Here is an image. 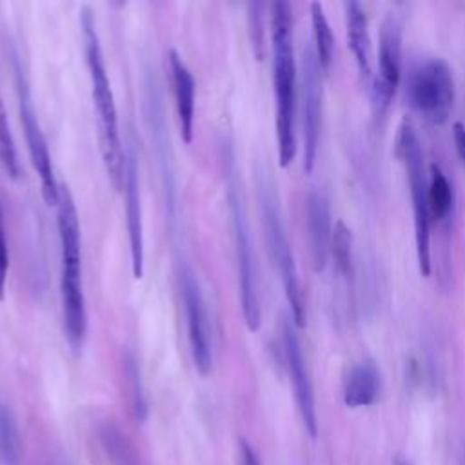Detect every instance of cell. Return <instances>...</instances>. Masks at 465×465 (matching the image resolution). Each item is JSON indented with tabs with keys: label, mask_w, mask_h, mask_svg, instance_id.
I'll return each instance as SVG.
<instances>
[{
	"label": "cell",
	"mask_w": 465,
	"mask_h": 465,
	"mask_svg": "<svg viewBox=\"0 0 465 465\" xmlns=\"http://www.w3.org/2000/svg\"><path fill=\"white\" fill-rule=\"evenodd\" d=\"M452 138H454L456 153H458L460 160L465 165V125L461 122H454L452 124Z\"/></svg>",
	"instance_id": "obj_27"
},
{
	"label": "cell",
	"mask_w": 465,
	"mask_h": 465,
	"mask_svg": "<svg viewBox=\"0 0 465 465\" xmlns=\"http://www.w3.org/2000/svg\"><path fill=\"white\" fill-rule=\"evenodd\" d=\"M271 45H272V84L276 105L278 163L287 167L296 154L294 107H296V62L292 47L291 4L278 0L271 5Z\"/></svg>",
	"instance_id": "obj_2"
},
{
	"label": "cell",
	"mask_w": 465,
	"mask_h": 465,
	"mask_svg": "<svg viewBox=\"0 0 465 465\" xmlns=\"http://www.w3.org/2000/svg\"><path fill=\"white\" fill-rule=\"evenodd\" d=\"M124 376L127 381L133 416L138 421H143L147 418V400H145V392H143V385H142L140 367L136 363V358L131 352H125V356H124Z\"/></svg>",
	"instance_id": "obj_21"
},
{
	"label": "cell",
	"mask_w": 465,
	"mask_h": 465,
	"mask_svg": "<svg viewBox=\"0 0 465 465\" xmlns=\"http://www.w3.org/2000/svg\"><path fill=\"white\" fill-rule=\"evenodd\" d=\"M169 71L174 91L176 113L180 122V134L185 143L193 142V127H194V78L180 54L173 49L169 51Z\"/></svg>",
	"instance_id": "obj_15"
},
{
	"label": "cell",
	"mask_w": 465,
	"mask_h": 465,
	"mask_svg": "<svg viewBox=\"0 0 465 465\" xmlns=\"http://www.w3.org/2000/svg\"><path fill=\"white\" fill-rule=\"evenodd\" d=\"M427 202H429V214L432 220L443 223L452 214L454 191L438 163H430V169H429Z\"/></svg>",
	"instance_id": "obj_18"
},
{
	"label": "cell",
	"mask_w": 465,
	"mask_h": 465,
	"mask_svg": "<svg viewBox=\"0 0 465 465\" xmlns=\"http://www.w3.org/2000/svg\"><path fill=\"white\" fill-rule=\"evenodd\" d=\"M7 271H9V249H7V238H5L4 207H2V200H0V300H4V294H5Z\"/></svg>",
	"instance_id": "obj_25"
},
{
	"label": "cell",
	"mask_w": 465,
	"mask_h": 465,
	"mask_svg": "<svg viewBox=\"0 0 465 465\" xmlns=\"http://www.w3.org/2000/svg\"><path fill=\"white\" fill-rule=\"evenodd\" d=\"M345 22H347V40L352 51L358 71L363 78L372 80V45L369 35V24L363 7L358 2H345Z\"/></svg>",
	"instance_id": "obj_16"
},
{
	"label": "cell",
	"mask_w": 465,
	"mask_h": 465,
	"mask_svg": "<svg viewBox=\"0 0 465 465\" xmlns=\"http://www.w3.org/2000/svg\"><path fill=\"white\" fill-rule=\"evenodd\" d=\"M331 256L336 271L341 276H349L352 269V234L351 229L343 223V220H338L332 227Z\"/></svg>",
	"instance_id": "obj_23"
},
{
	"label": "cell",
	"mask_w": 465,
	"mask_h": 465,
	"mask_svg": "<svg viewBox=\"0 0 465 465\" xmlns=\"http://www.w3.org/2000/svg\"><path fill=\"white\" fill-rule=\"evenodd\" d=\"M15 76H16V94H18V113H20V122L24 127V136L27 143V151L33 162V167L38 173L40 178V187H42V196L47 205H56L58 202V191L60 185L54 178L53 163H51V154L47 149V142L44 138L40 122L36 118L33 102H31V93L25 82V76L22 74L20 65H15Z\"/></svg>",
	"instance_id": "obj_8"
},
{
	"label": "cell",
	"mask_w": 465,
	"mask_h": 465,
	"mask_svg": "<svg viewBox=\"0 0 465 465\" xmlns=\"http://www.w3.org/2000/svg\"><path fill=\"white\" fill-rule=\"evenodd\" d=\"M124 200H125V220H127V232H129L131 271H133V278L140 280L143 276V218H142L138 165H136V153H134L133 142H129L125 147Z\"/></svg>",
	"instance_id": "obj_13"
},
{
	"label": "cell",
	"mask_w": 465,
	"mask_h": 465,
	"mask_svg": "<svg viewBox=\"0 0 465 465\" xmlns=\"http://www.w3.org/2000/svg\"><path fill=\"white\" fill-rule=\"evenodd\" d=\"M380 383V371L371 360L356 363L343 385V403L351 409L372 405L378 400Z\"/></svg>",
	"instance_id": "obj_17"
},
{
	"label": "cell",
	"mask_w": 465,
	"mask_h": 465,
	"mask_svg": "<svg viewBox=\"0 0 465 465\" xmlns=\"http://www.w3.org/2000/svg\"><path fill=\"white\" fill-rule=\"evenodd\" d=\"M401 78V25L389 15L380 29L378 71L372 74V105L376 114H383L396 93Z\"/></svg>",
	"instance_id": "obj_10"
},
{
	"label": "cell",
	"mask_w": 465,
	"mask_h": 465,
	"mask_svg": "<svg viewBox=\"0 0 465 465\" xmlns=\"http://www.w3.org/2000/svg\"><path fill=\"white\" fill-rule=\"evenodd\" d=\"M258 200H260L262 223H263V231H265V242H267L269 254H271L272 263L280 274V280H282V285L285 291V298H287V303L291 309L292 323H294V327L302 329V327H305V322H307L305 320L307 318L305 298H303L296 262L292 256L291 242H289V236L285 231L278 193H276L272 178L265 171L258 173Z\"/></svg>",
	"instance_id": "obj_4"
},
{
	"label": "cell",
	"mask_w": 465,
	"mask_h": 465,
	"mask_svg": "<svg viewBox=\"0 0 465 465\" xmlns=\"http://www.w3.org/2000/svg\"><path fill=\"white\" fill-rule=\"evenodd\" d=\"M311 25L314 36V53L318 56L322 71H329L334 54V36L325 16V11L318 2L311 4Z\"/></svg>",
	"instance_id": "obj_19"
},
{
	"label": "cell",
	"mask_w": 465,
	"mask_h": 465,
	"mask_svg": "<svg viewBox=\"0 0 465 465\" xmlns=\"http://www.w3.org/2000/svg\"><path fill=\"white\" fill-rule=\"evenodd\" d=\"M229 207L232 214V231H234V247L238 262V280H240V300L243 322L249 331H258L262 322L260 296H258V276L256 262L252 254V243L249 234V225L245 218V209L240 198V193L234 183L229 187Z\"/></svg>",
	"instance_id": "obj_7"
},
{
	"label": "cell",
	"mask_w": 465,
	"mask_h": 465,
	"mask_svg": "<svg viewBox=\"0 0 465 465\" xmlns=\"http://www.w3.org/2000/svg\"><path fill=\"white\" fill-rule=\"evenodd\" d=\"M0 165L4 167L7 176H11L13 180H16L20 176V162H18V154H16V147H15V138H13V133L9 127L7 113L4 107L2 93H0Z\"/></svg>",
	"instance_id": "obj_24"
},
{
	"label": "cell",
	"mask_w": 465,
	"mask_h": 465,
	"mask_svg": "<svg viewBox=\"0 0 465 465\" xmlns=\"http://www.w3.org/2000/svg\"><path fill=\"white\" fill-rule=\"evenodd\" d=\"M307 234L311 247V263L316 272H322L331 256V205L322 189H311L305 200Z\"/></svg>",
	"instance_id": "obj_14"
},
{
	"label": "cell",
	"mask_w": 465,
	"mask_h": 465,
	"mask_svg": "<svg viewBox=\"0 0 465 465\" xmlns=\"http://www.w3.org/2000/svg\"><path fill=\"white\" fill-rule=\"evenodd\" d=\"M283 352H285L287 371L291 376V383H292V391H294V398H296V405H298L303 427L314 438L318 430L314 392H312L311 378L307 372L302 343L296 334V327L289 320L283 323Z\"/></svg>",
	"instance_id": "obj_12"
},
{
	"label": "cell",
	"mask_w": 465,
	"mask_h": 465,
	"mask_svg": "<svg viewBox=\"0 0 465 465\" xmlns=\"http://www.w3.org/2000/svg\"><path fill=\"white\" fill-rule=\"evenodd\" d=\"M20 436L13 412L0 405V456L5 465H18L20 461Z\"/></svg>",
	"instance_id": "obj_22"
},
{
	"label": "cell",
	"mask_w": 465,
	"mask_h": 465,
	"mask_svg": "<svg viewBox=\"0 0 465 465\" xmlns=\"http://www.w3.org/2000/svg\"><path fill=\"white\" fill-rule=\"evenodd\" d=\"M100 443L114 465H142L136 449L118 427L104 425L100 429Z\"/></svg>",
	"instance_id": "obj_20"
},
{
	"label": "cell",
	"mask_w": 465,
	"mask_h": 465,
	"mask_svg": "<svg viewBox=\"0 0 465 465\" xmlns=\"http://www.w3.org/2000/svg\"><path fill=\"white\" fill-rule=\"evenodd\" d=\"M405 98L423 120L441 125L454 104L452 71L441 58H429L411 67L405 80Z\"/></svg>",
	"instance_id": "obj_6"
},
{
	"label": "cell",
	"mask_w": 465,
	"mask_h": 465,
	"mask_svg": "<svg viewBox=\"0 0 465 465\" xmlns=\"http://www.w3.org/2000/svg\"><path fill=\"white\" fill-rule=\"evenodd\" d=\"M302 98H303V169L311 173L316 163L322 127V65L311 45L302 56Z\"/></svg>",
	"instance_id": "obj_11"
},
{
	"label": "cell",
	"mask_w": 465,
	"mask_h": 465,
	"mask_svg": "<svg viewBox=\"0 0 465 465\" xmlns=\"http://www.w3.org/2000/svg\"><path fill=\"white\" fill-rule=\"evenodd\" d=\"M398 154L405 165L409 178V189L412 198V222H414V243L416 260L421 276L430 274V214L427 202L429 178L423 167V153L420 138L409 120H403L398 129Z\"/></svg>",
	"instance_id": "obj_5"
},
{
	"label": "cell",
	"mask_w": 465,
	"mask_h": 465,
	"mask_svg": "<svg viewBox=\"0 0 465 465\" xmlns=\"http://www.w3.org/2000/svg\"><path fill=\"white\" fill-rule=\"evenodd\" d=\"M262 5L258 2L249 4V20L252 33V45L256 49V56H263V25H262Z\"/></svg>",
	"instance_id": "obj_26"
},
{
	"label": "cell",
	"mask_w": 465,
	"mask_h": 465,
	"mask_svg": "<svg viewBox=\"0 0 465 465\" xmlns=\"http://www.w3.org/2000/svg\"><path fill=\"white\" fill-rule=\"evenodd\" d=\"M56 222L62 247V311L64 329L69 345L78 351L85 338L87 312L82 285V252H80V222L73 194L65 183H60L56 202Z\"/></svg>",
	"instance_id": "obj_3"
},
{
	"label": "cell",
	"mask_w": 465,
	"mask_h": 465,
	"mask_svg": "<svg viewBox=\"0 0 465 465\" xmlns=\"http://www.w3.org/2000/svg\"><path fill=\"white\" fill-rule=\"evenodd\" d=\"M180 291L187 318L189 345L194 367L202 376L211 372L213 367V341H211V325L205 302L198 285V280L191 267L183 265L180 271Z\"/></svg>",
	"instance_id": "obj_9"
},
{
	"label": "cell",
	"mask_w": 465,
	"mask_h": 465,
	"mask_svg": "<svg viewBox=\"0 0 465 465\" xmlns=\"http://www.w3.org/2000/svg\"><path fill=\"white\" fill-rule=\"evenodd\" d=\"M240 465H260L252 447L245 440L240 441Z\"/></svg>",
	"instance_id": "obj_28"
},
{
	"label": "cell",
	"mask_w": 465,
	"mask_h": 465,
	"mask_svg": "<svg viewBox=\"0 0 465 465\" xmlns=\"http://www.w3.org/2000/svg\"><path fill=\"white\" fill-rule=\"evenodd\" d=\"M80 24H82L85 62H87L89 78H91V94H93V104L98 118V138H100L102 160H104L109 182L116 191H122L124 171H125V151L120 140L116 104H114L111 82L105 71V62L100 47V38L96 33L94 15L89 7L82 9Z\"/></svg>",
	"instance_id": "obj_1"
}]
</instances>
